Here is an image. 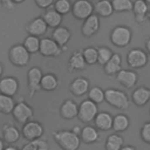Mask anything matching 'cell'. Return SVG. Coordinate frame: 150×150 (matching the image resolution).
Returning <instances> with one entry per match:
<instances>
[{"mask_svg":"<svg viewBox=\"0 0 150 150\" xmlns=\"http://www.w3.org/2000/svg\"><path fill=\"white\" fill-rule=\"evenodd\" d=\"M79 115V105L75 101L68 98L64 100L60 107V116L63 120H73Z\"/></svg>","mask_w":150,"mask_h":150,"instance_id":"cell-17","label":"cell"},{"mask_svg":"<svg viewBox=\"0 0 150 150\" xmlns=\"http://www.w3.org/2000/svg\"><path fill=\"white\" fill-rule=\"evenodd\" d=\"M49 149V144L47 141L45 139H36V141H30L27 142L21 150H48Z\"/></svg>","mask_w":150,"mask_h":150,"instance_id":"cell-36","label":"cell"},{"mask_svg":"<svg viewBox=\"0 0 150 150\" xmlns=\"http://www.w3.org/2000/svg\"><path fill=\"white\" fill-rule=\"evenodd\" d=\"M34 115V111H33V108L26 103L25 101H20L15 104L14 109H13V112H12V116L13 118L18 122V123H27L28 121H30V118L33 117Z\"/></svg>","mask_w":150,"mask_h":150,"instance_id":"cell-10","label":"cell"},{"mask_svg":"<svg viewBox=\"0 0 150 150\" xmlns=\"http://www.w3.org/2000/svg\"><path fill=\"white\" fill-rule=\"evenodd\" d=\"M130 125V120L127 115L124 114H117L116 116H114V122H112V130L118 132H123L125 131Z\"/></svg>","mask_w":150,"mask_h":150,"instance_id":"cell-29","label":"cell"},{"mask_svg":"<svg viewBox=\"0 0 150 150\" xmlns=\"http://www.w3.org/2000/svg\"><path fill=\"white\" fill-rule=\"evenodd\" d=\"M114 12L122 13V12H130L134 7V1L131 0H111Z\"/></svg>","mask_w":150,"mask_h":150,"instance_id":"cell-35","label":"cell"},{"mask_svg":"<svg viewBox=\"0 0 150 150\" xmlns=\"http://www.w3.org/2000/svg\"><path fill=\"white\" fill-rule=\"evenodd\" d=\"M4 142H5V141H4L2 138H0V150H5V148H6L5 144H4Z\"/></svg>","mask_w":150,"mask_h":150,"instance_id":"cell-46","label":"cell"},{"mask_svg":"<svg viewBox=\"0 0 150 150\" xmlns=\"http://www.w3.org/2000/svg\"><path fill=\"white\" fill-rule=\"evenodd\" d=\"M149 5L144 1V0H135L134 1V7H132V12L135 15V20L137 23L142 25L143 22H145V20L148 19V14H149Z\"/></svg>","mask_w":150,"mask_h":150,"instance_id":"cell-19","label":"cell"},{"mask_svg":"<svg viewBox=\"0 0 150 150\" xmlns=\"http://www.w3.org/2000/svg\"><path fill=\"white\" fill-rule=\"evenodd\" d=\"M123 143H124L123 137L117 132H115L107 137L104 146H105V150H121L123 148Z\"/></svg>","mask_w":150,"mask_h":150,"instance_id":"cell-30","label":"cell"},{"mask_svg":"<svg viewBox=\"0 0 150 150\" xmlns=\"http://www.w3.org/2000/svg\"><path fill=\"white\" fill-rule=\"evenodd\" d=\"M104 94H105V102L111 107L120 110H127L129 108L130 105L129 97L124 91L115 88H108L104 90Z\"/></svg>","mask_w":150,"mask_h":150,"instance_id":"cell-3","label":"cell"},{"mask_svg":"<svg viewBox=\"0 0 150 150\" xmlns=\"http://www.w3.org/2000/svg\"><path fill=\"white\" fill-rule=\"evenodd\" d=\"M89 80L86 77H76L69 84V91L75 96H82L84 94H88L89 91Z\"/></svg>","mask_w":150,"mask_h":150,"instance_id":"cell-16","label":"cell"},{"mask_svg":"<svg viewBox=\"0 0 150 150\" xmlns=\"http://www.w3.org/2000/svg\"><path fill=\"white\" fill-rule=\"evenodd\" d=\"M40 43H41V39L33 36V35H28L25 41H23V46L30 53V54H35L40 50Z\"/></svg>","mask_w":150,"mask_h":150,"instance_id":"cell-32","label":"cell"},{"mask_svg":"<svg viewBox=\"0 0 150 150\" xmlns=\"http://www.w3.org/2000/svg\"><path fill=\"white\" fill-rule=\"evenodd\" d=\"M97 1H98V0H97Z\"/></svg>","mask_w":150,"mask_h":150,"instance_id":"cell-51","label":"cell"},{"mask_svg":"<svg viewBox=\"0 0 150 150\" xmlns=\"http://www.w3.org/2000/svg\"><path fill=\"white\" fill-rule=\"evenodd\" d=\"M25 29L28 33V35H33V36L40 38V36H42V35H45L47 33L48 25L46 23V21L43 20L42 16H39V18H35V19L30 20L25 26Z\"/></svg>","mask_w":150,"mask_h":150,"instance_id":"cell-12","label":"cell"},{"mask_svg":"<svg viewBox=\"0 0 150 150\" xmlns=\"http://www.w3.org/2000/svg\"><path fill=\"white\" fill-rule=\"evenodd\" d=\"M53 138L62 150H77L81 144V138L73 130L53 131Z\"/></svg>","mask_w":150,"mask_h":150,"instance_id":"cell-1","label":"cell"},{"mask_svg":"<svg viewBox=\"0 0 150 150\" xmlns=\"http://www.w3.org/2000/svg\"><path fill=\"white\" fill-rule=\"evenodd\" d=\"M121 150H136V148L132 145H123V148Z\"/></svg>","mask_w":150,"mask_h":150,"instance_id":"cell-44","label":"cell"},{"mask_svg":"<svg viewBox=\"0 0 150 150\" xmlns=\"http://www.w3.org/2000/svg\"><path fill=\"white\" fill-rule=\"evenodd\" d=\"M80 138L86 144H93V143H96L100 139V132L95 127L86 125V127L82 128Z\"/></svg>","mask_w":150,"mask_h":150,"instance_id":"cell-25","label":"cell"},{"mask_svg":"<svg viewBox=\"0 0 150 150\" xmlns=\"http://www.w3.org/2000/svg\"><path fill=\"white\" fill-rule=\"evenodd\" d=\"M98 107L96 103H94L93 101H90L89 98L83 100L80 104H79V120L83 123H89L93 122L95 120V117L98 114Z\"/></svg>","mask_w":150,"mask_h":150,"instance_id":"cell-5","label":"cell"},{"mask_svg":"<svg viewBox=\"0 0 150 150\" xmlns=\"http://www.w3.org/2000/svg\"><path fill=\"white\" fill-rule=\"evenodd\" d=\"M112 122L114 117L108 111H100L94 120L95 128L100 131H108L112 129Z\"/></svg>","mask_w":150,"mask_h":150,"instance_id":"cell-18","label":"cell"},{"mask_svg":"<svg viewBox=\"0 0 150 150\" xmlns=\"http://www.w3.org/2000/svg\"><path fill=\"white\" fill-rule=\"evenodd\" d=\"M141 138L150 144V122H145L141 128Z\"/></svg>","mask_w":150,"mask_h":150,"instance_id":"cell-39","label":"cell"},{"mask_svg":"<svg viewBox=\"0 0 150 150\" xmlns=\"http://www.w3.org/2000/svg\"><path fill=\"white\" fill-rule=\"evenodd\" d=\"M62 48L50 38H42L39 53L45 57H57L62 53Z\"/></svg>","mask_w":150,"mask_h":150,"instance_id":"cell-11","label":"cell"},{"mask_svg":"<svg viewBox=\"0 0 150 150\" xmlns=\"http://www.w3.org/2000/svg\"><path fill=\"white\" fill-rule=\"evenodd\" d=\"M88 98L90 101H93L94 103L98 104V103H102L103 101H105V94H104V90L98 87V86H94L89 89L88 91Z\"/></svg>","mask_w":150,"mask_h":150,"instance_id":"cell-33","label":"cell"},{"mask_svg":"<svg viewBox=\"0 0 150 150\" xmlns=\"http://www.w3.org/2000/svg\"><path fill=\"white\" fill-rule=\"evenodd\" d=\"M43 20L46 21V23L48 25V27L50 28H57L61 26V22H62V15L60 13H57L54 8H49V9H46V12L43 13L42 15Z\"/></svg>","mask_w":150,"mask_h":150,"instance_id":"cell-27","label":"cell"},{"mask_svg":"<svg viewBox=\"0 0 150 150\" xmlns=\"http://www.w3.org/2000/svg\"><path fill=\"white\" fill-rule=\"evenodd\" d=\"M82 54H83V57H84L87 64L93 66V64L97 63V60H98V52H97V48H96V47H94V46L86 47V48L82 50Z\"/></svg>","mask_w":150,"mask_h":150,"instance_id":"cell-34","label":"cell"},{"mask_svg":"<svg viewBox=\"0 0 150 150\" xmlns=\"http://www.w3.org/2000/svg\"><path fill=\"white\" fill-rule=\"evenodd\" d=\"M15 102L13 97L0 94V112L4 115H9L13 112V109L15 107Z\"/></svg>","mask_w":150,"mask_h":150,"instance_id":"cell-31","label":"cell"},{"mask_svg":"<svg viewBox=\"0 0 150 150\" xmlns=\"http://www.w3.org/2000/svg\"><path fill=\"white\" fill-rule=\"evenodd\" d=\"M144 1H145V2L148 4V5H150V0H144Z\"/></svg>","mask_w":150,"mask_h":150,"instance_id":"cell-49","label":"cell"},{"mask_svg":"<svg viewBox=\"0 0 150 150\" xmlns=\"http://www.w3.org/2000/svg\"><path fill=\"white\" fill-rule=\"evenodd\" d=\"M100 16L97 14H93L90 15L88 19H86L82 23V27H81V33L84 38H91L94 36L98 29H100Z\"/></svg>","mask_w":150,"mask_h":150,"instance_id":"cell-14","label":"cell"},{"mask_svg":"<svg viewBox=\"0 0 150 150\" xmlns=\"http://www.w3.org/2000/svg\"><path fill=\"white\" fill-rule=\"evenodd\" d=\"M71 7H73V4L70 2V0H56L54 2V9L61 15H64L71 12Z\"/></svg>","mask_w":150,"mask_h":150,"instance_id":"cell-38","label":"cell"},{"mask_svg":"<svg viewBox=\"0 0 150 150\" xmlns=\"http://www.w3.org/2000/svg\"><path fill=\"white\" fill-rule=\"evenodd\" d=\"M109 39L114 46H116L118 48H124V47L129 46V43L131 42L132 30L128 26H123V25L115 26L110 32Z\"/></svg>","mask_w":150,"mask_h":150,"instance_id":"cell-2","label":"cell"},{"mask_svg":"<svg viewBox=\"0 0 150 150\" xmlns=\"http://www.w3.org/2000/svg\"><path fill=\"white\" fill-rule=\"evenodd\" d=\"M71 14L77 20H86L94 14V5L89 0H75L71 7Z\"/></svg>","mask_w":150,"mask_h":150,"instance_id":"cell-7","label":"cell"},{"mask_svg":"<svg viewBox=\"0 0 150 150\" xmlns=\"http://www.w3.org/2000/svg\"><path fill=\"white\" fill-rule=\"evenodd\" d=\"M131 100L137 107H143L150 101V89L146 87H138L131 94Z\"/></svg>","mask_w":150,"mask_h":150,"instance_id":"cell-23","label":"cell"},{"mask_svg":"<svg viewBox=\"0 0 150 150\" xmlns=\"http://www.w3.org/2000/svg\"><path fill=\"white\" fill-rule=\"evenodd\" d=\"M25 0H13V2L14 4H21V2H23Z\"/></svg>","mask_w":150,"mask_h":150,"instance_id":"cell-48","label":"cell"},{"mask_svg":"<svg viewBox=\"0 0 150 150\" xmlns=\"http://www.w3.org/2000/svg\"><path fill=\"white\" fill-rule=\"evenodd\" d=\"M71 130H73V131L76 134V135H79V136H80V135H81V131H82V128H80L79 125H75V127H74Z\"/></svg>","mask_w":150,"mask_h":150,"instance_id":"cell-43","label":"cell"},{"mask_svg":"<svg viewBox=\"0 0 150 150\" xmlns=\"http://www.w3.org/2000/svg\"><path fill=\"white\" fill-rule=\"evenodd\" d=\"M0 5L6 9V11H14L15 9V4L13 0H0Z\"/></svg>","mask_w":150,"mask_h":150,"instance_id":"cell-41","label":"cell"},{"mask_svg":"<svg viewBox=\"0 0 150 150\" xmlns=\"http://www.w3.org/2000/svg\"><path fill=\"white\" fill-rule=\"evenodd\" d=\"M43 73L39 67H32L27 73V88L29 93V98H33L35 93L41 89V80Z\"/></svg>","mask_w":150,"mask_h":150,"instance_id":"cell-9","label":"cell"},{"mask_svg":"<svg viewBox=\"0 0 150 150\" xmlns=\"http://www.w3.org/2000/svg\"><path fill=\"white\" fill-rule=\"evenodd\" d=\"M94 12L100 18H109L114 13L112 4L110 0H98L94 5Z\"/></svg>","mask_w":150,"mask_h":150,"instance_id":"cell-26","label":"cell"},{"mask_svg":"<svg viewBox=\"0 0 150 150\" xmlns=\"http://www.w3.org/2000/svg\"><path fill=\"white\" fill-rule=\"evenodd\" d=\"M148 19H149V21H150V11H149V14H148Z\"/></svg>","mask_w":150,"mask_h":150,"instance_id":"cell-50","label":"cell"},{"mask_svg":"<svg viewBox=\"0 0 150 150\" xmlns=\"http://www.w3.org/2000/svg\"><path fill=\"white\" fill-rule=\"evenodd\" d=\"M97 52H98V60H97V63L101 64V66H104L108 63V61L112 57L114 53L110 48L105 47V46H101L97 48Z\"/></svg>","mask_w":150,"mask_h":150,"instance_id":"cell-37","label":"cell"},{"mask_svg":"<svg viewBox=\"0 0 150 150\" xmlns=\"http://www.w3.org/2000/svg\"><path fill=\"white\" fill-rule=\"evenodd\" d=\"M5 150H21V149H18V148L14 146V145H8V146L5 148Z\"/></svg>","mask_w":150,"mask_h":150,"instance_id":"cell-45","label":"cell"},{"mask_svg":"<svg viewBox=\"0 0 150 150\" xmlns=\"http://www.w3.org/2000/svg\"><path fill=\"white\" fill-rule=\"evenodd\" d=\"M34 1H35V5L42 9H47L54 4V0H34Z\"/></svg>","mask_w":150,"mask_h":150,"instance_id":"cell-40","label":"cell"},{"mask_svg":"<svg viewBox=\"0 0 150 150\" xmlns=\"http://www.w3.org/2000/svg\"><path fill=\"white\" fill-rule=\"evenodd\" d=\"M59 87V79L53 73L43 74L41 80V89L45 91H53Z\"/></svg>","mask_w":150,"mask_h":150,"instance_id":"cell-28","label":"cell"},{"mask_svg":"<svg viewBox=\"0 0 150 150\" xmlns=\"http://www.w3.org/2000/svg\"><path fill=\"white\" fill-rule=\"evenodd\" d=\"M21 136V131L14 124H5L2 127V139L9 145L16 143Z\"/></svg>","mask_w":150,"mask_h":150,"instance_id":"cell-22","label":"cell"},{"mask_svg":"<svg viewBox=\"0 0 150 150\" xmlns=\"http://www.w3.org/2000/svg\"><path fill=\"white\" fill-rule=\"evenodd\" d=\"M8 60L15 67H25L29 63L30 53L25 48L23 45H14L8 50Z\"/></svg>","mask_w":150,"mask_h":150,"instance_id":"cell-4","label":"cell"},{"mask_svg":"<svg viewBox=\"0 0 150 150\" xmlns=\"http://www.w3.org/2000/svg\"><path fill=\"white\" fill-rule=\"evenodd\" d=\"M2 73H4V67H2V64L0 63V80L2 79L1 76H2Z\"/></svg>","mask_w":150,"mask_h":150,"instance_id":"cell-47","label":"cell"},{"mask_svg":"<svg viewBox=\"0 0 150 150\" xmlns=\"http://www.w3.org/2000/svg\"><path fill=\"white\" fill-rule=\"evenodd\" d=\"M70 38H71V33L68 29V27H66V26H60V27L55 28L53 30V33H52V39L61 48H64L67 46V43L69 42Z\"/></svg>","mask_w":150,"mask_h":150,"instance_id":"cell-21","label":"cell"},{"mask_svg":"<svg viewBox=\"0 0 150 150\" xmlns=\"http://www.w3.org/2000/svg\"><path fill=\"white\" fill-rule=\"evenodd\" d=\"M116 80L124 88H132L138 81V74L131 69H122L117 73Z\"/></svg>","mask_w":150,"mask_h":150,"instance_id":"cell-15","label":"cell"},{"mask_svg":"<svg viewBox=\"0 0 150 150\" xmlns=\"http://www.w3.org/2000/svg\"><path fill=\"white\" fill-rule=\"evenodd\" d=\"M145 52L150 55V38H148L145 40Z\"/></svg>","mask_w":150,"mask_h":150,"instance_id":"cell-42","label":"cell"},{"mask_svg":"<svg viewBox=\"0 0 150 150\" xmlns=\"http://www.w3.org/2000/svg\"><path fill=\"white\" fill-rule=\"evenodd\" d=\"M43 132H45L43 125L39 121H32V120L28 121L27 123H25L21 129V136L27 142L40 139L42 137Z\"/></svg>","mask_w":150,"mask_h":150,"instance_id":"cell-6","label":"cell"},{"mask_svg":"<svg viewBox=\"0 0 150 150\" xmlns=\"http://www.w3.org/2000/svg\"><path fill=\"white\" fill-rule=\"evenodd\" d=\"M20 89V83L14 76H5L0 80V94L13 97Z\"/></svg>","mask_w":150,"mask_h":150,"instance_id":"cell-13","label":"cell"},{"mask_svg":"<svg viewBox=\"0 0 150 150\" xmlns=\"http://www.w3.org/2000/svg\"><path fill=\"white\" fill-rule=\"evenodd\" d=\"M103 70L108 76L117 75L120 70H122V57L118 53H114L112 57L108 61L107 64L103 66Z\"/></svg>","mask_w":150,"mask_h":150,"instance_id":"cell-24","label":"cell"},{"mask_svg":"<svg viewBox=\"0 0 150 150\" xmlns=\"http://www.w3.org/2000/svg\"><path fill=\"white\" fill-rule=\"evenodd\" d=\"M127 63L132 69L143 68L148 63V53L141 48H132L127 54Z\"/></svg>","mask_w":150,"mask_h":150,"instance_id":"cell-8","label":"cell"},{"mask_svg":"<svg viewBox=\"0 0 150 150\" xmlns=\"http://www.w3.org/2000/svg\"><path fill=\"white\" fill-rule=\"evenodd\" d=\"M86 67H87V62L83 57L82 50H74L68 60V64H67L68 70L69 71L83 70V69H86Z\"/></svg>","mask_w":150,"mask_h":150,"instance_id":"cell-20","label":"cell"}]
</instances>
